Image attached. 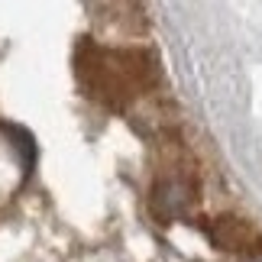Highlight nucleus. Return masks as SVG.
Listing matches in <instances>:
<instances>
[{
    "mask_svg": "<svg viewBox=\"0 0 262 262\" xmlns=\"http://www.w3.org/2000/svg\"><path fill=\"white\" fill-rule=\"evenodd\" d=\"M191 201H194V194H191V185H185V181H162L152 191V210L165 220L188 214Z\"/></svg>",
    "mask_w": 262,
    "mask_h": 262,
    "instance_id": "2",
    "label": "nucleus"
},
{
    "mask_svg": "<svg viewBox=\"0 0 262 262\" xmlns=\"http://www.w3.org/2000/svg\"><path fill=\"white\" fill-rule=\"evenodd\" d=\"M256 262H262V259H256Z\"/></svg>",
    "mask_w": 262,
    "mask_h": 262,
    "instance_id": "4",
    "label": "nucleus"
},
{
    "mask_svg": "<svg viewBox=\"0 0 262 262\" xmlns=\"http://www.w3.org/2000/svg\"><path fill=\"white\" fill-rule=\"evenodd\" d=\"M7 129V136H10V143H13V149L19 156H23V168L29 172V168H33V162H36V143H33V136L26 133L23 126H4Z\"/></svg>",
    "mask_w": 262,
    "mask_h": 262,
    "instance_id": "3",
    "label": "nucleus"
},
{
    "mask_svg": "<svg viewBox=\"0 0 262 262\" xmlns=\"http://www.w3.org/2000/svg\"><path fill=\"white\" fill-rule=\"evenodd\" d=\"M210 239L220 249H230V253H249V249L259 246V233L239 217H217L214 227H210Z\"/></svg>",
    "mask_w": 262,
    "mask_h": 262,
    "instance_id": "1",
    "label": "nucleus"
}]
</instances>
